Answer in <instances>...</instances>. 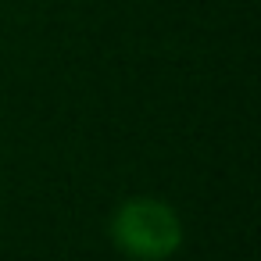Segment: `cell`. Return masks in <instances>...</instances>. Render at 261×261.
Masks as SVG:
<instances>
[{
  "label": "cell",
  "instance_id": "cell-1",
  "mask_svg": "<svg viewBox=\"0 0 261 261\" xmlns=\"http://www.w3.org/2000/svg\"><path fill=\"white\" fill-rule=\"evenodd\" d=\"M182 240V225L175 211L161 200H129L115 215V243L140 257V261H161L168 257Z\"/></svg>",
  "mask_w": 261,
  "mask_h": 261
}]
</instances>
